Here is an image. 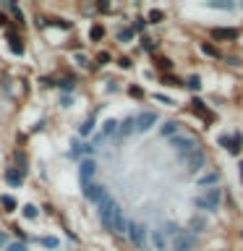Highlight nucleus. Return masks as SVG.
Returning a JSON list of instances; mask_svg holds the SVG:
<instances>
[{"label":"nucleus","instance_id":"nucleus-1","mask_svg":"<svg viewBox=\"0 0 243 251\" xmlns=\"http://www.w3.org/2000/svg\"><path fill=\"white\" fill-rule=\"evenodd\" d=\"M219 199H222V188H219V186H212V188H204L201 196H196V199H194V207H199V209H204V212H217Z\"/></svg>","mask_w":243,"mask_h":251},{"label":"nucleus","instance_id":"nucleus-2","mask_svg":"<svg viewBox=\"0 0 243 251\" xmlns=\"http://www.w3.org/2000/svg\"><path fill=\"white\" fill-rule=\"evenodd\" d=\"M170 147L175 149L178 160H180V157H186V154H191V152H196V149H201L199 141H196L191 133H175V136H170Z\"/></svg>","mask_w":243,"mask_h":251},{"label":"nucleus","instance_id":"nucleus-3","mask_svg":"<svg viewBox=\"0 0 243 251\" xmlns=\"http://www.w3.org/2000/svg\"><path fill=\"white\" fill-rule=\"evenodd\" d=\"M115 209H118V201L113 199V196H105L99 204H97V215H99V220H102V225L110 230V223H113V215H115Z\"/></svg>","mask_w":243,"mask_h":251},{"label":"nucleus","instance_id":"nucleus-4","mask_svg":"<svg viewBox=\"0 0 243 251\" xmlns=\"http://www.w3.org/2000/svg\"><path fill=\"white\" fill-rule=\"evenodd\" d=\"M196 246V235L188 227H180L178 235L172 238V251H191Z\"/></svg>","mask_w":243,"mask_h":251},{"label":"nucleus","instance_id":"nucleus-5","mask_svg":"<svg viewBox=\"0 0 243 251\" xmlns=\"http://www.w3.org/2000/svg\"><path fill=\"white\" fill-rule=\"evenodd\" d=\"M180 162L186 165V170H188V173H199L204 165H207V154H204V149H196V152L186 154V157H180Z\"/></svg>","mask_w":243,"mask_h":251},{"label":"nucleus","instance_id":"nucleus-6","mask_svg":"<svg viewBox=\"0 0 243 251\" xmlns=\"http://www.w3.org/2000/svg\"><path fill=\"white\" fill-rule=\"evenodd\" d=\"M125 235H128V241H131L136 249H144V246H146V227L141 225V223H128V230H125Z\"/></svg>","mask_w":243,"mask_h":251},{"label":"nucleus","instance_id":"nucleus-7","mask_svg":"<svg viewBox=\"0 0 243 251\" xmlns=\"http://www.w3.org/2000/svg\"><path fill=\"white\" fill-rule=\"evenodd\" d=\"M107 196V186H99V183H89L84 186V199L92 201V204H99L102 199Z\"/></svg>","mask_w":243,"mask_h":251},{"label":"nucleus","instance_id":"nucleus-8","mask_svg":"<svg viewBox=\"0 0 243 251\" xmlns=\"http://www.w3.org/2000/svg\"><path fill=\"white\" fill-rule=\"evenodd\" d=\"M212 37L219 39V42H235V39L241 37V29H235V26H215L212 29Z\"/></svg>","mask_w":243,"mask_h":251},{"label":"nucleus","instance_id":"nucleus-9","mask_svg":"<svg viewBox=\"0 0 243 251\" xmlns=\"http://www.w3.org/2000/svg\"><path fill=\"white\" fill-rule=\"evenodd\" d=\"M94 173H97V162H94V160H84L81 165H78V178H81V183H84V186H89V183H92Z\"/></svg>","mask_w":243,"mask_h":251},{"label":"nucleus","instance_id":"nucleus-10","mask_svg":"<svg viewBox=\"0 0 243 251\" xmlns=\"http://www.w3.org/2000/svg\"><path fill=\"white\" fill-rule=\"evenodd\" d=\"M157 121H160V118H157V113H154V110H146V113H141V115L136 118V131H141V133H144V131H149V128H152V126H154Z\"/></svg>","mask_w":243,"mask_h":251},{"label":"nucleus","instance_id":"nucleus-11","mask_svg":"<svg viewBox=\"0 0 243 251\" xmlns=\"http://www.w3.org/2000/svg\"><path fill=\"white\" fill-rule=\"evenodd\" d=\"M110 230L118 233V235H125V230H128V220H125V215H123V209H121V207L115 209L113 223H110Z\"/></svg>","mask_w":243,"mask_h":251},{"label":"nucleus","instance_id":"nucleus-12","mask_svg":"<svg viewBox=\"0 0 243 251\" xmlns=\"http://www.w3.org/2000/svg\"><path fill=\"white\" fill-rule=\"evenodd\" d=\"M191 110L201 118L204 123H215V113H212V110H209L207 105H204L201 100H196V97H194V100H191Z\"/></svg>","mask_w":243,"mask_h":251},{"label":"nucleus","instance_id":"nucleus-13","mask_svg":"<svg viewBox=\"0 0 243 251\" xmlns=\"http://www.w3.org/2000/svg\"><path fill=\"white\" fill-rule=\"evenodd\" d=\"M133 131H136V118H133V115H128L123 123H118V136H121V139L131 136Z\"/></svg>","mask_w":243,"mask_h":251},{"label":"nucleus","instance_id":"nucleus-14","mask_svg":"<svg viewBox=\"0 0 243 251\" xmlns=\"http://www.w3.org/2000/svg\"><path fill=\"white\" fill-rule=\"evenodd\" d=\"M175 133H180V123L178 121H165L162 126H160V136H175Z\"/></svg>","mask_w":243,"mask_h":251},{"label":"nucleus","instance_id":"nucleus-15","mask_svg":"<svg viewBox=\"0 0 243 251\" xmlns=\"http://www.w3.org/2000/svg\"><path fill=\"white\" fill-rule=\"evenodd\" d=\"M188 230H191L194 235H199V233H204V230H207V220H204L201 215H196V217H191V223H188Z\"/></svg>","mask_w":243,"mask_h":251},{"label":"nucleus","instance_id":"nucleus-16","mask_svg":"<svg viewBox=\"0 0 243 251\" xmlns=\"http://www.w3.org/2000/svg\"><path fill=\"white\" fill-rule=\"evenodd\" d=\"M152 243L157 251H165L168 249V235H165L162 230H152Z\"/></svg>","mask_w":243,"mask_h":251},{"label":"nucleus","instance_id":"nucleus-17","mask_svg":"<svg viewBox=\"0 0 243 251\" xmlns=\"http://www.w3.org/2000/svg\"><path fill=\"white\" fill-rule=\"evenodd\" d=\"M217 180H219V173H217V170H209L207 176L199 178V186H201V188H212V186L217 183Z\"/></svg>","mask_w":243,"mask_h":251},{"label":"nucleus","instance_id":"nucleus-18","mask_svg":"<svg viewBox=\"0 0 243 251\" xmlns=\"http://www.w3.org/2000/svg\"><path fill=\"white\" fill-rule=\"evenodd\" d=\"M5 180H8L11 186H21V183H24V176H21L16 168H8V170H5Z\"/></svg>","mask_w":243,"mask_h":251},{"label":"nucleus","instance_id":"nucleus-19","mask_svg":"<svg viewBox=\"0 0 243 251\" xmlns=\"http://www.w3.org/2000/svg\"><path fill=\"white\" fill-rule=\"evenodd\" d=\"M118 131V121H115V118H107V121H105V126H102V139H107V136H113V133Z\"/></svg>","mask_w":243,"mask_h":251},{"label":"nucleus","instance_id":"nucleus-20","mask_svg":"<svg viewBox=\"0 0 243 251\" xmlns=\"http://www.w3.org/2000/svg\"><path fill=\"white\" fill-rule=\"evenodd\" d=\"M8 42H11V50H13V55H24V45H21V39L16 37L13 31L8 34Z\"/></svg>","mask_w":243,"mask_h":251},{"label":"nucleus","instance_id":"nucleus-21","mask_svg":"<svg viewBox=\"0 0 243 251\" xmlns=\"http://www.w3.org/2000/svg\"><path fill=\"white\" fill-rule=\"evenodd\" d=\"M201 52L209 55V58H222V55H219V50H217L212 42H201Z\"/></svg>","mask_w":243,"mask_h":251},{"label":"nucleus","instance_id":"nucleus-22","mask_svg":"<svg viewBox=\"0 0 243 251\" xmlns=\"http://www.w3.org/2000/svg\"><path fill=\"white\" fill-rule=\"evenodd\" d=\"M0 204H3L5 212H13V209H16V199H13L11 194H3V196H0Z\"/></svg>","mask_w":243,"mask_h":251},{"label":"nucleus","instance_id":"nucleus-23","mask_svg":"<svg viewBox=\"0 0 243 251\" xmlns=\"http://www.w3.org/2000/svg\"><path fill=\"white\" fill-rule=\"evenodd\" d=\"M217 144L222 149H227V152H233V133H222V136L217 139Z\"/></svg>","mask_w":243,"mask_h":251},{"label":"nucleus","instance_id":"nucleus-24","mask_svg":"<svg viewBox=\"0 0 243 251\" xmlns=\"http://www.w3.org/2000/svg\"><path fill=\"white\" fill-rule=\"evenodd\" d=\"M241 149H243V133H233V152H230V154L238 157Z\"/></svg>","mask_w":243,"mask_h":251},{"label":"nucleus","instance_id":"nucleus-25","mask_svg":"<svg viewBox=\"0 0 243 251\" xmlns=\"http://www.w3.org/2000/svg\"><path fill=\"white\" fill-rule=\"evenodd\" d=\"M183 86H188V89H194V92H199V89H201V78H199V76H188L186 81H183Z\"/></svg>","mask_w":243,"mask_h":251},{"label":"nucleus","instance_id":"nucleus-26","mask_svg":"<svg viewBox=\"0 0 243 251\" xmlns=\"http://www.w3.org/2000/svg\"><path fill=\"white\" fill-rule=\"evenodd\" d=\"M39 243H42L45 249H58L60 246V241L55 238V235H45V238H39Z\"/></svg>","mask_w":243,"mask_h":251},{"label":"nucleus","instance_id":"nucleus-27","mask_svg":"<svg viewBox=\"0 0 243 251\" xmlns=\"http://www.w3.org/2000/svg\"><path fill=\"white\" fill-rule=\"evenodd\" d=\"M160 230H162L165 235H170V238H175V235H178V230H180V227H178L175 223H165V225L160 227Z\"/></svg>","mask_w":243,"mask_h":251},{"label":"nucleus","instance_id":"nucleus-28","mask_svg":"<svg viewBox=\"0 0 243 251\" xmlns=\"http://www.w3.org/2000/svg\"><path fill=\"white\" fill-rule=\"evenodd\" d=\"M209 8H217V11H233V8H235V3H230V0H227V3H225V0H217V3H207Z\"/></svg>","mask_w":243,"mask_h":251},{"label":"nucleus","instance_id":"nucleus-29","mask_svg":"<svg viewBox=\"0 0 243 251\" xmlns=\"http://www.w3.org/2000/svg\"><path fill=\"white\" fill-rule=\"evenodd\" d=\"M92 128H94V118H89V121H84V123H81V128H78V133H81V136H89Z\"/></svg>","mask_w":243,"mask_h":251},{"label":"nucleus","instance_id":"nucleus-30","mask_svg":"<svg viewBox=\"0 0 243 251\" xmlns=\"http://www.w3.org/2000/svg\"><path fill=\"white\" fill-rule=\"evenodd\" d=\"M39 215V209L34 207V204H26V207H24V217H26V220H34Z\"/></svg>","mask_w":243,"mask_h":251},{"label":"nucleus","instance_id":"nucleus-31","mask_svg":"<svg viewBox=\"0 0 243 251\" xmlns=\"http://www.w3.org/2000/svg\"><path fill=\"white\" fill-rule=\"evenodd\" d=\"M165 19V13L162 11H157V8H152V11H149V19L146 21H152V24H160Z\"/></svg>","mask_w":243,"mask_h":251},{"label":"nucleus","instance_id":"nucleus-32","mask_svg":"<svg viewBox=\"0 0 243 251\" xmlns=\"http://www.w3.org/2000/svg\"><path fill=\"white\" fill-rule=\"evenodd\" d=\"M162 84H168V86H183V81H180V78L178 76H162Z\"/></svg>","mask_w":243,"mask_h":251},{"label":"nucleus","instance_id":"nucleus-33","mask_svg":"<svg viewBox=\"0 0 243 251\" xmlns=\"http://www.w3.org/2000/svg\"><path fill=\"white\" fill-rule=\"evenodd\" d=\"M157 68H162V71H172V60H170V58H157Z\"/></svg>","mask_w":243,"mask_h":251},{"label":"nucleus","instance_id":"nucleus-34","mask_svg":"<svg viewBox=\"0 0 243 251\" xmlns=\"http://www.w3.org/2000/svg\"><path fill=\"white\" fill-rule=\"evenodd\" d=\"M3 251H29V249H26V246H24V243H21V241H16V243H8V246H5Z\"/></svg>","mask_w":243,"mask_h":251},{"label":"nucleus","instance_id":"nucleus-35","mask_svg":"<svg viewBox=\"0 0 243 251\" xmlns=\"http://www.w3.org/2000/svg\"><path fill=\"white\" fill-rule=\"evenodd\" d=\"M89 37H92V39H102V37H105V29H102V26H92Z\"/></svg>","mask_w":243,"mask_h":251},{"label":"nucleus","instance_id":"nucleus-36","mask_svg":"<svg viewBox=\"0 0 243 251\" xmlns=\"http://www.w3.org/2000/svg\"><path fill=\"white\" fill-rule=\"evenodd\" d=\"M118 39H121V42H131V39H133V31H131V29H123L121 34H118Z\"/></svg>","mask_w":243,"mask_h":251},{"label":"nucleus","instance_id":"nucleus-37","mask_svg":"<svg viewBox=\"0 0 243 251\" xmlns=\"http://www.w3.org/2000/svg\"><path fill=\"white\" fill-rule=\"evenodd\" d=\"M144 26H146V19H136V21H133V29H131V31H144Z\"/></svg>","mask_w":243,"mask_h":251},{"label":"nucleus","instance_id":"nucleus-38","mask_svg":"<svg viewBox=\"0 0 243 251\" xmlns=\"http://www.w3.org/2000/svg\"><path fill=\"white\" fill-rule=\"evenodd\" d=\"M58 86H60V89H73V78H63V81H58Z\"/></svg>","mask_w":243,"mask_h":251},{"label":"nucleus","instance_id":"nucleus-39","mask_svg":"<svg viewBox=\"0 0 243 251\" xmlns=\"http://www.w3.org/2000/svg\"><path fill=\"white\" fill-rule=\"evenodd\" d=\"M141 47H144V50H154V42H152V39H149V37H141Z\"/></svg>","mask_w":243,"mask_h":251},{"label":"nucleus","instance_id":"nucleus-40","mask_svg":"<svg viewBox=\"0 0 243 251\" xmlns=\"http://www.w3.org/2000/svg\"><path fill=\"white\" fill-rule=\"evenodd\" d=\"M105 63H110V55L107 52H99L97 55V66H105Z\"/></svg>","mask_w":243,"mask_h":251},{"label":"nucleus","instance_id":"nucleus-41","mask_svg":"<svg viewBox=\"0 0 243 251\" xmlns=\"http://www.w3.org/2000/svg\"><path fill=\"white\" fill-rule=\"evenodd\" d=\"M131 97H144V89H141V86H131Z\"/></svg>","mask_w":243,"mask_h":251},{"label":"nucleus","instance_id":"nucleus-42","mask_svg":"<svg viewBox=\"0 0 243 251\" xmlns=\"http://www.w3.org/2000/svg\"><path fill=\"white\" fill-rule=\"evenodd\" d=\"M154 100H157V102H165V105H172V100L165 97V94H154Z\"/></svg>","mask_w":243,"mask_h":251},{"label":"nucleus","instance_id":"nucleus-43","mask_svg":"<svg viewBox=\"0 0 243 251\" xmlns=\"http://www.w3.org/2000/svg\"><path fill=\"white\" fill-rule=\"evenodd\" d=\"M118 66H121V68H131V58H121V60H118Z\"/></svg>","mask_w":243,"mask_h":251},{"label":"nucleus","instance_id":"nucleus-44","mask_svg":"<svg viewBox=\"0 0 243 251\" xmlns=\"http://www.w3.org/2000/svg\"><path fill=\"white\" fill-rule=\"evenodd\" d=\"M5 246H8V235L0 233V249H5Z\"/></svg>","mask_w":243,"mask_h":251},{"label":"nucleus","instance_id":"nucleus-45","mask_svg":"<svg viewBox=\"0 0 243 251\" xmlns=\"http://www.w3.org/2000/svg\"><path fill=\"white\" fill-rule=\"evenodd\" d=\"M5 24H8V19H5L3 13H0V26H5Z\"/></svg>","mask_w":243,"mask_h":251},{"label":"nucleus","instance_id":"nucleus-46","mask_svg":"<svg viewBox=\"0 0 243 251\" xmlns=\"http://www.w3.org/2000/svg\"><path fill=\"white\" fill-rule=\"evenodd\" d=\"M238 168H241V180H243V160H241V165H238Z\"/></svg>","mask_w":243,"mask_h":251}]
</instances>
